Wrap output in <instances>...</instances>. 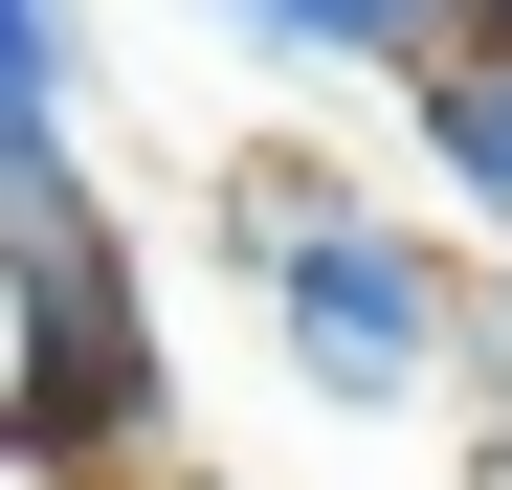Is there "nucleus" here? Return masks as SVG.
I'll list each match as a JSON object with an SVG mask.
<instances>
[{"mask_svg": "<svg viewBox=\"0 0 512 490\" xmlns=\"http://www.w3.org/2000/svg\"><path fill=\"white\" fill-rule=\"evenodd\" d=\"M67 0H0V245H45V223H112L90 201V156H67Z\"/></svg>", "mask_w": 512, "mask_h": 490, "instance_id": "3", "label": "nucleus"}, {"mask_svg": "<svg viewBox=\"0 0 512 490\" xmlns=\"http://www.w3.org/2000/svg\"><path fill=\"white\" fill-rule=\"evenodd\" d=\"M156 290L112 223H45L0 245V468L23 490H156Z\"/></svg>", "mask_w": 512, "mask_h": 490, "instance_id": "2", "label": "nucleus"}, {"mask_svg": "<svg viewBox=\"0 0 512 490\" xmlns=\"http://www.w3.org/2000/svg\"><path fill=\"white\" fill-rule=\"evenodd\" d=\"M401 112H423V156L468 179V223L512 245V67H401Z\"/></svg>", "mask_w": 512, "mask_h": 490, "instance_id": "4", "label": "nucleus"}, {"mask_svg": "<svg viewBox=\"0 0 512 490\" xmlns=\"http://www.w3.org/2000/svg\"><path fill=\"white\" fill-rule=\"evenodd\" d=\"M490 468H512V446H490Z\"/></svg>", "mask_w": 512, "mask_h": 490, "instance_id": "7", "label": "nucleus"}, {"mask_svg": "<svg viewBox=\"0 0 512 490\" xmlns=\"http://www.w3.org/2000/svg\"><path fill=\"white\" fill-rule=\"evenodd\" d=\"M223 245H245V290H268V335H290L312 401H423V379H446L468 268L423 223H379L334 156H223Z\"/></svg>", "mask_w": 512, "mask_h": 490, "instance_id": "1", "label": "nucleus"}, {"mask_svg": "<svg viewBox=\"0 0 512 490\" xmlns=\"http://www.w3.org/2000/svg\"><path fill=\"white\" fill-rule=\"evenodd\" d=\"M446 67H512V0H446Z\"/></svg>", "mask_w": 512, "mask_h": 490, "instance_id": "5", "label": "nucleus"}, {"mask_svg": "<svg viewBox=\"0 0 512 490\" xmlns=\"http://www.w3.org/2000/svg\"><path fill=\"white\" fill-rule=\"evenodd\" d=\"M156 490H223V468H156Z\"/></svg>", "mask_w": 512, "mask_h": 490, "instance_id": "6", "label": "nucleus"}]
</instances>
